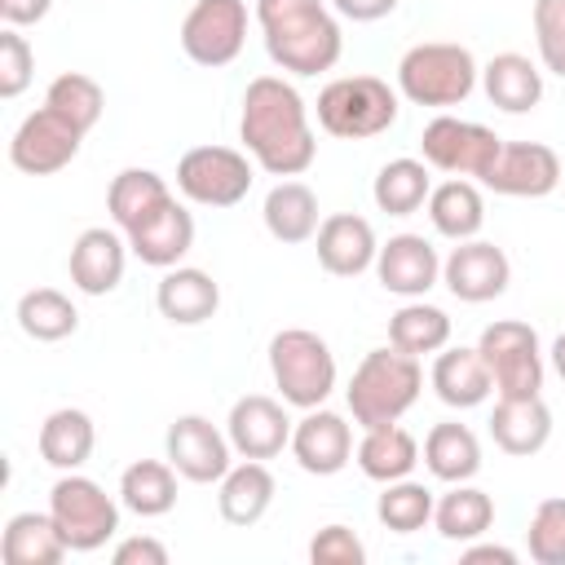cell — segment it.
I'll return each mask as SVG.
<instances>
[{
	"label": "cell",
	"mask_w": 565,
	"mask_h": 565,
	"mask_svg": "<svg viewBox=\"0 0 565 565\" xmlns=\"http://www.w3.org/2000/svg\"><path fill=\"white\" fill-rule=\"evenodd\" d=\"M238 141L256 168L269 177H300L318 159V137L309 124V106L282 75H256L243 93Z\"/></svg>",
	"instance_id": "6da1fadb"
},
{
	"label": "cell",
	"mask_w": 565,
	"mask_h": 565,
	"mask_svg": "<svg viewBox=\"0 0 565 565\" xmlns=\"http://www.w3.org/2000/svg\"><path fill=\"white\" fill-rule=\"evenodd\" d=\"M265 53L287 75H322L340 62L344 35L327 0H256Z\"/></svg>",
	"instance_id": "7a4b0ae2"
},
{
	"label": "cell",
	"mask_w": 565,
	"mask_h": 565,
	"mask_svg": "<svg viewBox=\"0 0 565 565\" xmlns=\"http://www.w3.org/2000/svg\"><path fill=\"white\" fill-rule=\"evenodd\" d=\"M424 393V371L419 358L402 353L397 344L388 349H371L358 366L353 380L344 388L349 397V415L358 428H380V424H397Z\"/></svg>",
	"instance_id": "3957f363"
},
{
	"label": "cell",
	"mask_w": 565,
	"mask_h": 565,
	"mask_svg": "<svg viewBox=\"0 0 565 565\" xmlns=\"http://www.w3.org/2000/svg\"><path fill=\"white\" fill-rule=\"evenodd\" d=\"M477 79H481V66H477L472 49L455 44V40L411 44L397 62V93L411 106H433V110L459 106L472 97Z\"/></svg>",
	"instance_id": "277c9868"
},
{
	"label": "cell",
	"mask_w": 565,
	"mask_h": 565,
	"mask_svg": "<svg viewBox=\"0 0 565 565\" xmlns=\"http://www.w3.org/2000/svg\"><path fill=\"white\" fill-rule=\"evenodd\" d=\"M269 375L287 406L313 411L335 393V353L309 327H282L269 340Z\"/></svg>",
	"instance_id": "5b68a950"
},
{
	"label": "cell",
	"mask_w": 565,
	"mask_h": 565,
	"mask_svg": "<svg viewBox=\"0 0 565 565\" xmlns=\"http://www.w3.org/2000/svg\"><path fill=\"white\" fill-rule=\"evenodd\" d=\"M397 88L380 75H340L318 93V128L340 141H366L397 124Z\"/></svg>",
	"instance_id": "8992f818"
},
{
	"label": "cell",
	"mask_w": 565,
	"mask_h": 565,
	"mask_svg": "<svg viewBox=\"0 0 565 565\" xmlns=\"http://www.w3.org/2000/svg\"><path fill=\"white\" fill-rule=\"evenodd\" d=\"M119 508L93 477L84 472H62L49 490V512L66 539L71 552H97L115 539L119 530Z\"/></svg>",
	"instance_id": "52a82bcc"
},
{
	"label": "cell",
	"mask_w": 565,
	"mask_h": 565,
	"mask_svg": "<svg viewBox=\"0 0 565 565\" xmlns=\"http://www.w3.org/2000/svg\"><path fill=\"white\" fill-rule=\"evenodd\" d=\"M503 150V137L486 124L459 119V115H437L424 124L419 132V159L446 177H468V181H486V172L494 168Z\"/></svg>",
	"instance_id": "ba28073f"
},
{
	"label": "cell",
	"mask_w": 565,
	"mask_h": 565,
	"mask_svg": "<svg viewBox=\"0 0 565 565\" xmlns=\"http://www.w3.org/2000/svg\"><path fill=\"white\" fill-rule=\"evenodd\" d=\"M486 366H490V380H494V393L499 397H534L543 388V344H539V331L521 318H499L481 331L477 340Z\"/></svg>",
	"instance_id": "9c48e42d"
},
{
	"label": "cell",
	"mask_w": 565,
	"mask_h": 565,
	"mask_svg": "<svg viewBox=\"0 0 565 565\" xmlns=\"http://www.w3.org/2000/svg\"><path fill=\"white\" fill-rule=\"evenodd\" d=\"M252 159L234 146H194L177 159V190L199 207H234L252 190Z\"/></svg>",
	"instance_id": "30bf717a"
},
{
	"label": "cell",
	"mask_w": 565,
	"mask_h": 565,
	"mask_svg": "<svg viewBox=\"0 0 565 565\" xmlns=\"http://www.w3.org/2000/svg\"><path fill=\"white\" fill-rule=\"evenodd\" d=\"M88 132H79L66 115H57L53 106H35L9 137V163L26 177H53L62 172L79 146H84Z\"/></svg>",
	"instance_id": "8fae6325"
},
{
	"label": "cell",
	"mask_w": 565,
	"mask_h": 565,
	"mask_svg": "<svg viewBox=\"0 0 565 565\" xmlns=\"http://www.w3.org/2000/svg\"><path fill=\"white\" fill-rule=\"evenodd\" d=\"M247 44V4L243 0H194L181 18V49L199 66H230Z\"/></svg>",
	"instance_id": "7c38bea8"
},
{
	"label": "cell",
	"mask_w": 565,
	"mask_h": 565,
	"mask_svg": "<svg viewBox=\"0 0 565 565\" xmlns=\"http://www.w3.org/2000/svg\"><path fill=\"white\" fill-rule=\"evenodd\" d=\"M163 450H168V463L194 486H212L234 468V446L207 415H177L168 424Z\"/></svg>",
	"instance_id": "4fadbf2b"
},
{
	"label": "cell",
	"mask_w": 565,
	"mask_h": 565,
	"mask_svg": "<svg viewBox=\"0 0 565 565\" xmlns=\"http://www.w3.org/2000/svg\"><path fill=\"white\" fill-rule=\"evenodd\" d=\"M441 282L455 300L463 305H486L494 296L508 291L512 282V260L503 247L486 243V238H463L450 247V256L441 260Z\"/></svg>",
	"instance_id": "5bb4252c"
},
{
	"label": "cell",
	"mask_w": 565,
	"mask_h": 565,
	"mask_svg": "<svg viewBox=\"0 0 565 565\" xmlns=\"http://www.w3.org/2000/svg\"><path fill=\"white\" fill-rule=\"evenodd\" d=\"M291 419H287V402L265 397V393H247L230 406L225 419V437L234 446L238 459H274L291 446Z\"/></svg>",
	"instance_id": "9a60e30c"
},
{
	"label": "cell",
	"mask_w": 565,
	"mask_h": 565,
	"mask_svg": "<svg viewBox=\"0 0 565 565\" xmlns=\"http://www.w3.org/2000/svg\"><path fill=\"white\" fill-rule=\"evenodd\" d=\"M481 185L494 194H508V199H543L561 185V159L543 141H503V150Z\"/></svg>",
	"instance_id": "2e32d148"
},
{
	"label": "cell",
	"mask_w": 565,
	"mask_h": 565,
	"mask_svg": "<svg viewBox=\"0 0 565 565\" xmlns=\"http://www.w3.org/2000/svg\"><path fill=\"white\" fill-rule=\"evenodd\" d=\"M375 278L402 300H419L441 282V256L424 234H393L375 252Z\"/></svg>",
	"instance_id": "e0dca14e"
},
{
	"label": "cell",
	"mask_w": 565,
	"mask_h": 565,
	"mask_svg": "<svg viewBox=\"0 0 565 565\" xmlns=\"http://www.w3.org/2000/svg\"><path fill=\"white\" fill-rule=\"evenodd\" d=\"M128 238L124 230H106V225H88L66 256V274L71 287L84 296H110L124 282V265H128Z\"/></svg>",
	"instance_id": "ac0fdd59"
},
{
	"label": "cell",
	"mask_w": 565,
	"mask_h": 565,
	"mask_svg": "<svg viewBox=\"0 0 565 565\" xmlns=\"http://www.w3.org/2000/svg\"><path fill=\"white\" fill-rule=\"evenodd\" d=\"M291 455L309 477H335L353 459V428L344 415L313 406L291 428Z\"/></svg>",
	"instance_id": "d6986e66"
},
{
	"label": "cell",
	"mask_w": 565,
	"mask_h": 565,
	"mask_svg": "<svg viewBox=\"0 0 565 565\" xmlns=\"http://www.w3.org/2000/svg\"><path fill=\"white\" fill-rule=\"evenodd\" d=\"M313 252H318V265L335 278H358L366 269H375V230L366 216L358 212H331L322 216L318 234H313Z\"/></svg>",
	"instance_id": "ffe728a7"
},
{
	"label": "cell",
	"mask_w": 565,
	"mask_h": 565,
	"mask_svg": "<svg viewBox=\"0 0 565 565\" xmlns=\"http://www.w3.org/2000/svg\"><path fill=\"white\" fill-rule=\"evenodd\" d=\"M154 305L172 327H199L221 309V282L207 269L172 265L154 287Z\"/></svg>",
	"instance_id": "44dd1931"
},
{
	"label": "cell",
	"mask_w": 565,
	"mask_h": 565,
	"mask_svg": "<svg viewBox=\"0 0 565 565\" xmlns=\"http://www.w3.org/2000/svg\"><path fill=\"white\" fill-rule=\"evenodd\" d=\"M428 384H433V393H437L446 406H455V411H472V406H481V402L494 393L490 366H486V358H481L477 344L441 349V353L433 358Z\"/></svg>",
	"instance_id": "7402d4cb"
},
{
	"label": "cell",
	"mask_w": 565,
	"mask_h": 565,
	"mask_svg": "<svg viewBox=\"0 0 565 565\" xmlns=\"http://www.w3.org/2000/svg\"><path fill=\"white\" fill-rule=\"evenodd\" d=\"M132 256L150 269H172L185 260V252L194 247V216L172 199L163 212H154L150 221H141L137 230L124 234Z\"/></svg>",
	"instance_id": "603a6c76"
},
{
	"label": "cell",
	"mask_w": 565,
	"mask_h": 565,
	"mask_svg": "<svg viewBox=\"0 0 565 565\" xmlns=\"http://www.w3.org/2000/svg\"><path fill=\"white\" fill-rule=\"evenodd\" d=\"M490 437L503 455H539L547 441H552V411L547 402L534 393V397H499L494 402V415H490Z\"/></svg>",
	"instance_id": "cb8c5ba5"
},
{
	"label": "cell",
	"mask_w": 565,
	"mask_h": 565,
	"mask_svg": "<svg viewBox=\"0 0 565 565\" xmlns=\"http://www.w3.org/2000/svg\"><path fill=\"white\" fill-rule=\"evenodd\" d=\"M274 494H278V481H274V472L265 468V459H243V463H234V468L216 481L221 521L247 530V525H256V521L269 512Z\"/></svg>",
	"instance_id": "d4e9b609"
},
{
	"label": "cell",
	"mask_w": 565,
	"mask_h": 565,
	"mask_svg": "<svg viewBox=\"0 0 565 565\" xmlns=\"http://www.w3.org/2000/svg\"><path fill=\"white\" fill-rule=\"evenodd\" d=\"M481 88H486L490 106H499L508 115H525L543 102V71L525 53H494L481 66Z\"/></svg>",
	"instance_id": "484cf974"
},
{
	"label": "cell",
	"mask_w": 565,
	"mask_h": 565,
	"mask_svg": "<svg viewBox=\"0 0 565 565\" xmlns=\"http://www.w3.org/2000/svg\"><path fill=\"white\" fill-rule=\"evenodd\" d=\"M172 203V190L168 181L154 172V168H124L115 172L110 190H106V212L115 221V230H137L141 221H150L154 212H163Z\"/></svg>",
	"instance_id": "4316f807"
},
{
	"label": "cell",
	"mask_w": 565,
	"mask_h": 565,
	"mask_svg": "<svg viewBox=\"0 0 565 565\" xmlns=\"http://www.w3.org/2000/svg\"><path fill=\"white\" fill-rule=\"evenodd\" d=\"M40 459L57 472H79L97 446V428H93V415L79 411V406H62L53 411L44 424H40Z\"/></svg>",
	"instance_id": "83f0119b"
},
{
	"label": "cell",
	"mask_w": 565,
	"mask_h": 565,
	"mask_svg": "<svg viewBox=\"0 0 565 565\" xmlns=\"http://www.w3.org/2000/svg\"><path fill=\"white\" fill-rule=\"evenodd\" d=\"M428 221L441 238L450 243H463V238H477L481 225H486V199H481V185L468 181V177H450L441 185H433L428 194Z\"/></svg>",
	"instance_id": "f1b7e54d"
},
{
	"label": "cell",
	"mask_w": 565,
	"mask_h": 565,
	"mask_svg": "<svg viewBox=\"0 0 565 565\" xmlns=\"http://www.w3.org/2000/svg\"><path fill=\"white\" fill-rule=\"evenodd\" d=\"M424 468L437 481H446V486L472 481L481 472V441H477V433L468 424H459V419L433 424L428 437H424Z\"/></svg>",
	"instance_id": "f546056e"
},
{
	"label": "cell",
	"mask_w": 565,
	"mask_h": 565,
	"mask_svg": "<svg viewBox=\"0 0 565 565\" xmlns=\"http://www.w3.org/2000/svg\"><path fill=\"white\" fill-rule=\"evenodd\" d=\"M66 552L71 547H66L53 512H18L4 521V534H0L4 565H57Z\"/></svg>",
	"instance_id": "4dcf8cb0"
},
{
	"label": "cell",
	"mask_w": 565,
	"mask_h": 565,
	"mask_svg": "<svg viewBox=\"0 0 565 565\" xmlns=\"http://www.w3.org/2000/svg\"><path fill=\"white\" fill-rule=\"evenodd\" d=\"M260 216H265V230H269L278 243H309V238L318 234V225H322V216H318V194H313L305 181H296V177H282V181L265 194Z\"/></svg>",
	"instance_id": "1f68e13d"
},
{
	"label": "cell",
	"mask_w": 565,
	"mask_h": 565,
	"mask_svg": "<svg viewBox=\"0 0 565 565\" xmlns=\"http://www.w3.org/2000/svg\"><path fill=\"white\" fill-rule=\"evenodd\" d=\"M362 477L388 486V481H402L411 477V468L419 463V441L402 428V424H380V428H362V441L353 450Z\"/></svg>",
	"instance_id": "d6a6232c"
},
{
	"label": "cell",
	"mask_w": 565,
	"mask_h": 565,
	"mask_svg": "<svg viewBox=\"0 0 565 565\" xmlns=\"http://www.w3.org/2000/svg\"><path fill=\"white\" fill-rule=\"evenodd\" d=\"M433 525L446 543H472L481 539L490 525H494V499L481 490V486H468V481H455L437 508H433Z\"/></svg>",
	"instance_id": "836d02e7"
},
{
	"label": "cell",
	"mask_w": 565,
	"mask_h": 565,
	"mask_svg": "<svg viewBox=\"0 0 565 565\" xmlns=\"http://www.w3.org/2000/svg\"><path fill=\"white\" fill-rule=\"evenodd\" d=\"M428 194H433V168L424 163V159H388L380 172H375V181H371V199H375V207L380 212H388V216H411V212H419L424 203H428Z\"/></svg>",
	"instance_id": "e575fe53"
},
{
	"label": "cell",
	"mask_w": 565,
	"mask_h": 565,
	"mask_svg": "<svg viewBox=\"0 0 565 565\" xmlns=\"http://www.w3.org/2000/svg\"><path fill=\"white\" fill-rule=\"evenodd\" d=\"M177 477L168 459H137L119 477V503L137 516H168L177 508Z\"/></svg>",
	"instance_id": "d590c367"
},
{
	"label": "cell",
	"mask_w": 565,
	"mask_h": 565,
	"mask_svg": "<svg viewBox=\"0 0 565 565\" xmlns=\"http://www.w3.org/2000/svg\"><path fill=\"white\" fill-rule=\"evenodd\" d=\"M18 327H22V335H31V340H40V344H57V340L75 335L79 309H75L71 296L57 291V287H31V291H22V300H18Z\"/></svg>",
	"instance_id": "8d00e7d4"
},
{
	"label": "cell",
	"mask_w": 565,
	"mask_h": 565,
	"mask_svg": "<svg viewBox=\"0 0 565 565\" xmlns=\"http://www.w3.org/2000/svg\"><path fill=\"white\" fill-rule=\"evenodd\" d=\"M388 344H397V349L411 353V358L441 353V349L450 344V318H446V309L428 305L424 296H419V300H406V305L388 318Z\"/></svg>",
	"instance_id": "74e56055"
},
{
	"label": "cell",
	"mask_w": 565,
	"mask_h": 565,
	"mask_svg": "<svg viewBox=\"0 0 565 565\" xmlns=\"http://www.w3.org/2000/svg\"><path fill=\"white\" fill-rule=\"evenodd\" d=\"M44 106H53L57 115H66L79 132H93L97 119H102V110H106V93H102V84H97L93 75H84V71H62V75L44 88Z\"/></svg>",
	"instance_id": "f35d334b"
},
{
	"label": "cell",
	"mask_w": 565,
	"mask_h": 565,
	"mask_svg": "<svg viewBox=\"0 0 565 565\" xmlns=\"http://www.w3.org/2000/svg\"><path fill=\"white\" fill-rule=\"evenodd\" d=\"M433 508H437L433 490H428L424 481H411V477L388 481L384 494L375 499V516H380V525L393 530V534H415V530H424V525L433 521Z\"/></svg>",
	"instance_id": "ab89813d"
},
{
	"label": "cell",
	"mask_w": 565,
	"mask_h": 565,
	"mask_svg": "<svg viewBox=\"0 0 565 565\" xmlns=\"http://www.w3.org/2000/svg\"><path fill=\"white\" fill-rule=\"evenodd\" d=\"M530 561L539 565H565V499H543L525 530Z\"/></svg>",
	"instance_id": "60d3db41"
},
{
	"label": "cell",
	"mask_w": 565,
	"mask_h": 565,
	"mask_svg": "<svg viewBox=\"0 0 565 565\" xmlns=\"http://www.w3.org/2000/svg\"><path fill=\"white\" fill-rule=\"evenodd\" d=\"M530 26H534V44H539L543 71L565 79V0H534Z\"/></svg>",
	"instance_id": "b9f144b4"
},
{
	"label": "cell",
	"mask_w": 565,
	"mask_h": 565,
	"mask_svg": "<svg viewBox=\"0 0 565 565\" xmlns=\"http://www.w3.org/2000/svg\"><path fill=\"white\" fill-rule=\"evenodd\" d=\"M35 75V53L26 44V35L18 26H4L0 31V97H22L26 84Z\"/></svg>",
	"instance_id": "7bdbcfd3"
},
{
	"label": "cell",
	"mask_w": 565,
	"mask_h": 565,
	"mask_svg": "<svg viewBox=\"0 0 565 565\" xmlns=\"http://www.w3.org/2000/svg\"><path fill=\"white\" fill-rule=\"evenodd\" d=\"M309 561L313 565H362L366 561V547H362V539L349 525L331 521V525H322L309 539Z\"/></svg>",
	"instance_id": "ee69618b"
},
{
	"label": "cell",
	"mask_w": 565,
	"mask_h": 565,
	"mask_svg": "<svg viewBox=\"0 0 565 565\" xmlns=\"http://www.w3.org/2000/svg\"><path fill=\"white\" fill-rule=\"evenodd\" d=\"M110 561L115 565H168V547L154 534H132V539H119L115 543Z\"/></svg>",
	"instance_id": "f6af8a7d"
},
{
	"label": "cell",
	"mask_w": 565,
	"mask_h": 565,
	"mask_svg": "<svg viewBox=\"0 0 565 565\" xmlns=\"http://www.w3.org/2000/svg\"><path fill=\"white\" fill-rule=\"evenodd\" d=\"M49 9H53V0H0V18H4V26H18V31L44 22Z\"/></svg>",
	"instance_id": "bcb514c9"
},
{
	"label": "cell",
	"mask_w": 565,
	"mask_h": 565,
	"mask_svg": "<svg viewBox=\"0 0 565 565\" xmlns=\"http://www.w3.org/2000/svg\"><path fill=\"white\" fill-rule=\"evenodd\" d=\"M327 4L349 22H380L397 9V0H327Z\"/></svg>",
	"instance_id": "7dc6e473"
},
{
	"label": "cell",
	"mask_w": 565,
	"mask_h": 565,
	"mask_svg": "<svg viewBox=\"0 0 565 565\" xmlns=\"http://www.w3.org/2000/svg\"><path fill=\"white\" fill-rule=\"evenodd\" d=\"M463 561H468V565H477V561H494V565H516V552H512V547H499V543H477V539H472V543L463 547Z\"/></svg>",
	"instance_id": "c3c4849f"
},
{
	"label": "cell",
	"mask_w": 565,
	"mask_h": 565,
	"mask_svg": "<svg viewBox=\"0 0 565 565\" xmlns=\"http://www.w3.org/2000/svg\"><path fill=\"white\" fill-rule=\"evenodd\" d=\"M547 358H552V371H556V375L565 380V331H561V335L552 340V353H547Z\"/></svg>",
	"instance_id": "681fc988"
}]
</instances>
